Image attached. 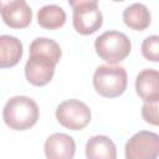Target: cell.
<instances>
[{"mask_svg": "<svg viewBox=\"0 0 159 159\" xmlns=\"http://www.w3.org/2000/svg\"><path fill=\"white\" fill-rule=\"evenodd\" d=\"M128 76L122 66L101 65L93 75V87L96 92L106 98H116L127 89Z\"/></svg>", "mask_w": 159, "mask_h": 159, "instance_id": "4", "label": "cell"}, {"mask_svg": "<svg viewBox=\"0 0 159 159\" xmlns=\"http://www.w3.org/2000/svg\"><path fill=\"white\" fill-rule=\"evenodd\" d=\"M142 53L144 58L152 62L159 61V36L152 35L143 40L142 42Z\"/></svg>", "mask_w": 159, "mask_h": 159, "instance_id": "15", "label": "cell"}, {"mask_svg": "<svg viewBox=\"0 0 159 159\" xmlns=\"http://www.w3.org/2000/svg\"><path fill=\"white\" fill-rule=\"evenodd\" d=\"M56 118L65 128L81 130L91 122V109L80 99H67L57 106Z\"/></svg>", "mask_w": 159, "mask_h": 159, "instance_id": "6", "label": "cell"}, {"mask_svg": "<svg viewBox=\"0 0 159 159\" xmlns=\"http://www.w3.org/2000/svg\"><path fill=\"white\" fill-rule=\"evenodd\" d=\"M30 56L25 65L26 80L37 87L50 83L62 51L60 45L48 37H37L30 43Z\"/></svg>", "mask_w": 159, "mask_h": 159, "instance_id": "1", "label": "cell"}, {"mask_svg": "<svg viewBox=\"0 0 159 159\" xmlns=\"http://www.w3.org/2000/svg\"><path fill=\"white\" fill-rule=\"evenodd\" d=\"M135 92L145 102L153 103L159 99V73L154 68L140 71L135 78Z\"/></svg>", "mask_w": 159, "mask_h": 159, "instance_id": "10", "label": "cell"}, {"mask_svg": "<svg viewBox=\"0 0 159 159\" xmlns=\"http://www.w3.org/2000/svg\"><path fill=\"white\" fill-rule=\"evenodd\" d=\"M125 159H158L159 135L149 130H139L132 135L124 147Z\"/></svg>", "mask_w": 159, "mask_h": 159, "instance_id": "7", "label": "cell"}, {"mask_svg": "<svg viewBox=\"0 0 159 159\" xmlns=\"http://www.w3.org/2000/svg\"><path fill=\"white\" fill-rule=\"evenodd\" d=\"M22 42L11 35H0V68L16 66L22 57Z\"/></svg>", "mask_w": 159, "mask_h": 159, "instance_id": "11", "label": "cell"}, {"mask_svg": "<svg viewBox=\"0 0 159 159\" xmlns=\"http://www.w3.org/2000/svg\"><path fill=\"white\" fill-rule=\"evenodd\" d=\"M43 150L47 159H73L76 143L68 134L53 133L46 139Z\"/></svg>", "mask_w": 159, "mask_h": 159, "instance_id": "9", "label": "cell"}, {"mask_svg": "<svg viewBox=\"0 0 159 159\" xmlns=\"http://www.w3.org/2000/svg\"><path fill=\"white\" fill-rule=\"evenodd\" d=\"M142 117L147 123L158 125V102L144 103L142 107Z\"/></svg>", "mask_w": 159, "mask_h": 159, "instance_id": "16", "label": "cell"}, {"mask_svg": "<svg viewBox=\"0 0 159 159\" xmlns=\"http://www.w3.org/2000/svg\"><path fill=\"white\" fill-rule=\"evenodd\" d=\"M96 53L107 63L116 65L128 57L132 50L129 37L116 30L106 31L94 40Z\"/></svg>", "mask_w": 159, "mask_h": 159, "instance_id": "3", "label": "cell"}, {"mask_svg": "<svg viewBox=\"0 0 159 159\" xmlns=\"http://www.w3.org/2000/svg\"><path fill=\"white\" fill-rule=\"evenodd\" d=\"M0 15L2 21L12 29H25L32 20V10L25 0H0Z\"/></svg>", "mask_w": 159, "mask_h": 159, "instance_id": "8", "label": "cell"}, {"mask_svg": "<svg viewBox=\"0 0 159 159\" xmlns=\"http://www.w3.org/2000/svg\"><path fill=\"white\" fill-rule=\"evenodd\" d=\"M123 21L129 29L143 31L149 27L152 22V15L144 4L134 2L123 10Z\"/></svg>", "mask_w": 159, "mask_h": 159, "instance_id": "13", "label": "cell"}, {"mask_svg": "<svg viewBox=\"0 0 159 159\" xmlns=\"http://www.w3.org/2000/svg\"><path fill=\"white\" fill-rule=\"evenodd\" d=\"M37 22L41 27L47 30L60 29L66 22V12L58 5L55 4L45 5L37 12Z\"/></svg>", "mask_w": 159, "mask_h": 159, "instance_id": "14", "label": "cell"}, {"mask_svg": "<svg viewBox=\"0 0 159 159\" xmlns=\"http://www.w3.org/2000/svg\"><path fill=\"white\" fill-rule=\"evenodd\" d=\"M73 9V27L81 35H91L99 30L103 24V16L96 0L70 1Z\"/></svg>", "mask_w": 159, "mask_h": 159, "instance_id": "5", "label": "cell"}, {"mask_svg": "<svg viewBox=\"0 0 159 159\" xmlns=\"http://www.w3.org/2000/svg\"><path fill=\"white\" fill-rule=\"evenodd\" d=\"M87 159H117V148L114 142L107 135L91 137L84 148Z\"/></svg>", "mask_w": 159, "mask_h": 159, "instance_id": "12", "label": "cell"}, {"mask_svg": "<svg viewBox=\"0 0 159 159\" xmlns=\"http://www.w3.org/2000/svg\"><path fill=\"white\" fill-rule=\"evenodd\" d=\"M40 116L37 103L26 96L11 97L4 106L2 119L14 130H26L36 124Z\"/></svg>", "mask_w": 159, "mask_h": 159, "instance_id": "2", "label": "cell"}]
</instances>
